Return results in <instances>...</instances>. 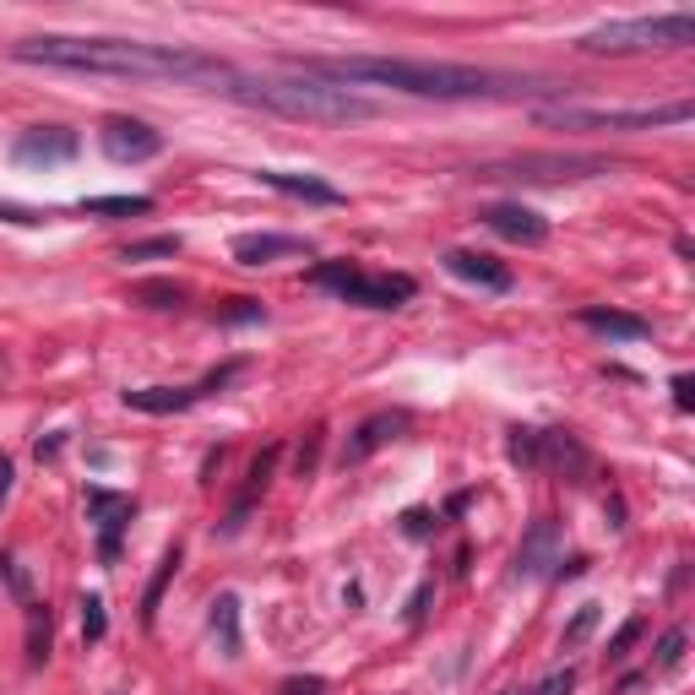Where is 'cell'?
Returning <instances> with one entry per match:
<instances>
[{
	"instance_id": "1",
	"label": "cell",
	"mask_w": 695,
	"mask_h": 695,
	"mask_svg": "<svg viewBox=\"0 0 695 695\" xmlns=\"http://www.w3.org/2000/svg\"><path fill=\"white\" fill-rule=\"evenodd\" d=\"M22 65H55L87 76H130V82H196V87H229L240 71L218 55H201L190 44H141V39H65L44 33L11 50Z\"/></svg>"
},
{
	"instance_id": "2",
	"label": "cell",
	"mask_w": 695,
	"mask_h": 695,
	"mask_svg": "<svg viewBox=\"0 0 695 695\" xmlns=\"http://www.w3.org/2000/svg\"><path fill=\"white\" fill-rule=\"evenodd\" d=\"M305 76H326V82H376V87H397L413 98H489L506 93L510 76L478 71V65H451V61H386V55H316V61H288Z\"/></svg>"
},
{
	"instance_id": "3",
	"label": "cell",
	"mask_w": 695,
	"mask_h": 695,
	"mask_svg": "<svg viewBox=\"0 0 695 695\" xmlns=\"http://www.w3.org/2000/svg\"><path fill=\"white\" fill-rule=\"evenodd\" d=\"M229 98L255 104V109H272L283 120H316V126H348V120H376L380 104L343 87V82H326V76H234L223 87Z\"/></svg>"
},
{
	"instance_id": "4",
	"label": "cell",
	"mask_w": 695,
	"mask_h": 695,
	"mask_svg": "<svg viewBox=\"0 0 695 695\" xmlns=\"http://www.w3.org/2000/svg\"><path fill=\"white\" fill-rule=\"evenodd\" d=\"M695 44V11H668V17H620L576 39L587 55H652V50H685Z\"/></svg>"
},
{
	"instance_id": "5",
	"label": "cell",
	"mask_w": 695,
	"mask_h": 695,
	"mask_svg": "<svg viewBox=\"0 0 695 695\" xmlns=\"http://www.w3.org/2000/svg\"><path fill=\"white\" fill-rule=\"evenodd\" d=\"M310 283H316V288H331V294L348 299V305H365V310H402V305L419 294L413 277H402V272H365V266H354V261H320L316 272H310Z\"/></svg>"
},
{
	"instance_id": "6",
	"label": "cell",
	"mask_w": 695,
	"mask_h": 695,
	"mask_svg": "<svg viewBox=\"0 0 695 695\" xmlns=\"http://www.w3.org/2000/svg\"><path fill=\"white\" fill-rule=\"evenodd\" d=\"M506 456L522 473H560V478H581L592 467L587 445L570 430H510Z\"/></svg>"
},
{
	"instance_id": "7",
	"label": "cell",
	"mask_w": 695,
	"mask_h": 695,
	"mask_svg": "<svg viewBox=\"0 0 695 695\" xmlns=\"http://www.w3.org/2000/svg\"><path fill=\"white\" fill-rule=\"evenodd\" d=\"M695 109L680 104H657V109H538V126H560V130H657V126H685Z\"/></svg>"
},
{
	"instance_id": "8",
	"label": "cell",
	"mask_w": 695,
	"mask_h": 695,
	"mask_svg": "<svg viewBox=\"0 0 695 695\" xmlns=\"http://www.w3.org/2000/svg\"><path fill=\"white\" fill-rule=\"evenodd\" d=\"M603 169H609V164H603V158H587V152H522V158L478 169V180H533V186H555V180H592V175H603Z\"/></svg>"
},
{
	"instance_id": "9",
	"label": "cell",
	"mask_w": 695,
	"mask_h": 695,
	"mask_svg": "<svg viewBox=\"0 0 695 695\" xmlns=\"http://www.w3.org/2000/svg\"><path fill=\"white\" fill-rule=\"evenodd\" d=\"M98 147L109 164H147L164 152V130H152L147 120H130V115H109L98 126Z\"/></svg>"
},
{
	"instance_id": "10",
	"label": "cell",
	"mask_w": 695,
	"mask_h": 695,
	"mask_svg": "<svg viewBox=\"0 0 695 695\" xmlns=\"http://www.w3.org/2000/svg\"><path fill=\"white\" fill-rule=\"evenodd\" d=\"M555 566H560V527H555L549 516H538V522L527 527L522 549H516L510 576H516V581H538V576H555Z\"/></svg>"
},
{
	"instance_id": "11",
	"label": "cell",
	"mask_w": 695,
	"mask_h": 695,
	"mask_svg": "<svg viewBox=\"0 0 695 695\" xmlns=\"http://www.w3.org/2000/svg\"><path fill=\"white\" fill-rule=\"evenodd\" d=\"M82 152V136L76 130H65V126H33V130H22L17 136V147H11V158L17 164H71Z\"/></svg>"
},
{
	"instance_id": "12",
	"label": "cell",
	"mask_w": 695,
	"mask_h": 695,
	"mask_svg": "<svg viewBox=\"0 0 695 695\" xmlns=\"http://www.w3.org/2000/svg\"><path fill=\"white\" fill-rule=\"evenodd\" d=\"M484 223L501 234V240H510V245H544L549 240V218H538L533 207H522V201H495V207H484Z\"/></svg>"
},
{
	"instance_id": "13",
	"label": "cell",
	"mask_w": 695,
	"mask_h": 695,
	"mask_svg": "<svg viewBox=\"0 0 695 695\" xmlns=\"http://www.w3.org/2000/svg\"><path fill=\"white\" fill-rule=\"evenodd\" d=\"M445 272L462 277V283H473V288H484V294H510V288H516L506 261L478 255V251H445Z\"/></svg>"
},
{
	"instance_id": "14",
	"label": "cell",
	"mask_w": 695,
	"mask_h": 695,
	"mask_svg": "<svg viewBox=\"0 0 695 695\" xmlns=\"http://www.w3.org/2000/svg\"><path fill=\"white\" fill-rule=\"evenodd\" d=\"M130 510H136V501L130 495H115V489H87V516L98 522V533H104V560L115 566L120 560V527L130 522Z\"/></svg>"
},
{
	"instance_id": "15",
	"label": "cell",
	"mask_w": 695,
	"mask_h": 695,
	"mask_svg": "<svg viewBox=\"0 0 695 695\" xmlns=\"http://www.w3.org/2000/svg\"><path fill=\"white\" fill-rule=\"evenodd\" d=\"M408 430V413H370L354 435H348V445H343V467H359V462H370L380 445H391L397 435Z\"/></svg>"
},
{
	"instance_id": "16",
	"label": "cell",
	"mask_w": 695,
	"mask_h": 695,
	"mask_svg": "<svg viewBox=\"0 0 695 695\" xmlns=\"http://www.w3.org/2000/svg\"><path fill=\"white\" fill-rule=\"evenodd\" d=\"M288 255H310V240H299V234H240L234 240L240 266H272V261H288Z\"/></svg>"
},
{
	"instance_id": "17",
	"label": "cell",
	"mask_w": 695,
	"mask_h": 695,
	"mask_svg": "<svg viewBox=\"0 0 695 695\" xmlns=\"http://www.w3.org/2000/svg\"><path fill=\"white\" fill-rule=\"evenodd\" d=\"M261 186L283 190V196H294V201H310V207H343V201H348L337 186H326L316 175H288V169H261Z\"/></svg>"
},
{
	"instance_id": "18",
	"label": "cell",
	"mask_w": 695,
	"mask_h": 695,
	"mask_svg": "<svg viewBox=\"0 0 695 695\" xmlns=\"http://www.w3.org/2000/svg\"><path fill=\"white\" fill-rule=\"evenodd\" d=\"M277 462H283V445H266L261 456L251 462V478H245V489H240V501H234V510H229V522H223V533H240L245 527V516H251L255 495L272 484V473H277Z\"/></svg>"
},
{
	"instance_id": "19",
	"label": "cell",
	"mask_w": 695,
	"mask_h": 695,
	"mask_svg": "<svg viewBox=\"0 0 695 695\" xmlns=\"http://www.w3.org/2000/svg\"><path fill=\"white\" fill-rule=\"evenodd\" d=\"M576 320H581L587 331H598V337H620V343H641V337H652V320L625 316V310H603V305L576 310Z\"/></svg>"
},
{
	"instance_id": "20",
	"label": "cell",
	"mask_w": 695,
	"mask_h": 695,
	"mask_svg": "<svg viewBox=\"0 0 695 695\" xmlns=\"http://www.w3.org/2000/svg\"><path fill=\"white\" fill-rule=\"evenodd\" d=\"M126 408H136V413H186V408H196V386H136V391H126Z\"/></svg>"
},
{
	"instance_id": "21",
	"label": "cell",
	"mask_w": 695,
	"mask_h": 695,
	"mask_svg": "<svg viewBox=\"0 0 695 695\" xmlns=\"http://www.w3.org/2000/svg\"><path fill=\"white\" fill-rule=\"evenodd\" d=\"M212 635H218L223 657H240L245 635H240V598H234V592H218V598H212Z\"/></svg>"
},
{
	"instance_id": "22",
	"label": "cell",
	"mask_w": 695,
	"mask_h": 695,
	"mask_svg": "<svg viewBox=\"0 0 695 695\" xmlns=\"http://www.w3.org/2000/svg\"><path fill=\"white\" fill-rule=\"evenodd\" d=\"M82 212H87V218H147V212H152V196H87Z\"/></svg>"
},
{
	"instance_id": "23",
	"label": "cell",
	"mask_w": 695,
	"mask_h": 695,
	"mask_svg": "<svg viewBox=\"0 0 695 695\" xmlns=\"http://www.w3.org/2000/svg\"><path fill=\"white\" fill-rule=\"evenodd\" d=\"M175 570H180V549H169L158 570H152V581H147V592H141V625H152L158 620V603H164V587L175 581Z\"/></svg>"
},
{
	"instance_id": "24",
	"label": "cell",
	"mask_w": 695,
	"mask_h": 695,
	"mask_svg": "<svg viewBox=\"0 0 695 695\" xmlns=\"http://www.w3.org/2000/svg\"><path fill=\"white\" fill-rule=\"evenodd\" d=\"M685 646H691V631H685V625L663 631L657 635V646H652V668H657V674H674V668L685 663Z\"/></svg>"
},
{
	"instance_id": "25",
	"label": "cell",
	"mask_w": 695,
	"mask_h": 695,
	"mask_svg": "<svg viewBox=\"0 0 695 695\" xmlns=\"http://www.w3.org/2000/svg\"><path fill=\"white\" fill-rule=\"evenodd\" d=\"M50 657V609L44 603H28V663L39 668Z\"/></svg>"
},
{
	"instance_id": "26",
	"label": "cell",
	"mask_w": 695,
	"mask_h": 695,
	"mask_svg": "<svg viewBox=\"0 0 695 695\" xmlns=\"http://www.w3.org/2000/svg\"><path fill=\"white\" fill-rule=\"evenodd\" d=\"M130 299H136V305H152V310H175V305L186 299V288H180V283L152 277V283H136V288H130Z\"/></svg>"
},
{
	"instance_id": "27",
	"label": "cell",
	"mask_w": 695,
	"mask_h": 695,
	"mask_svg": "<svg viewBox=\"0 0 695 695\" xmlns=\"http://www.w3.org/2000/svg\"><path fill=\"white\" fill-rule=\"evenodd\" d=\"M641 635H646V614H631L620 631L609 635V652H603V663H625V657H631V646L641 641Z\"/></svg>"
},
{
	"instance_id": "28",
	"label": "cell",
	"mask_w": 695,
	"mask_h": 695,
	"mask_svg": "<svg viewBox=\"0 0 695 695\" xmlns=\"http://www.w3.org/2000/svg\"><path fill=\"white\" fill-rule=\"evenodd\" d=\"M598 620H603V609H598V603H581V609H576V620L566 625V635H560V646H566V652H576L587 635L598 631Z\"/></svg>"
},
{
	"instance_id": "29",
	"label": "cell",
	"mask_w": 695,
	"mask_h": 695,
	"mask_svg": "<svg viewBox=\"0 0 695 695\" xmlns=\"http://www.w3.org/2000/svg\"><path fill=\"white\" fill-rule=\"evenodd\" d=\"M158 255H180V234H158V240L126 245V261H158Z\"/></svg>"
},
{
	"instance_id": "30",
	"label": "cell",
	"mask_w": 695,
	"mask_h": 695,
	"mask_svg": "<svg viewBox=\"0 0 695 695\" xmlns=\"http://www.w3.org/2000/svg\"><path fill=\"white\" fill-rule=\"evenodd\" d=\"M109 620H104V598H82V641H104Z\"/></svg>"
},
{
	"instance_id": "31",
	"label": "cell",
	"mask_w": 695,
	"mask_h": 695,
	"mask_svg": "<svg viewBox=\"0 0 695 695\" xmlns=\"http://www.w3.org/2000/svg\"><path fill=\"white\" fill-rule=\"evenodd\" d=\"M240 376H245V359H234V365H223V370H212V376H207V380H196V402H201V397H218V391H223L229 380H240Z\"/></svg>"
},
{
	"instance_id": "32",
	"label": "cell",
	"mask_w": 695,
	"mask_h": 695,
	"mask_svg": "<svg viewBox=\"0 0 695 695\" xmlns=\"http://www.w3.org/2000/svg\"><path fill=\"white\" fill-rule=\"evenodd\" d=\"M245 320H266L261 299H234L229 310H218V326H245Z\"/></svg>"
},
{
	"instance_id": "33",
	"label": "cell",
	"mask_w": 695,
	"mask_h": 695,
	"mask_svg": "<svg viewBox=\"0 0 695 695\" xmlns=\"http://www.w3.org/2000/svg\"><path fill=\"white\" fill-rule=\"evenodd\" d=\"M430 527H435V516H430L424 506H413L408 516H402V533H408V538H430Z\"/></svg>"
},
{
	"instance_id": "34",
	"label": "cell",
	"mask_w": 695,
	"mask_h": 695,
	"mask_svg": "<svg viewBox=\"0 0 695 695\" xmlns=\"http://www.w3.org/2000/svg\"><path fill=\"white\" fill-rule=\"evenodd\" d=\"M570 691H576V668H560V674H549L538 685V695H570Z\"/></svg>"
},
{
	"instance_id": "35",
	"label": "cell",
	"mask_w": 695,
	"mask_h": 695,
	"mask_svg": "<svg viewBox=\"0 0 695 695\" xmlns=\"http://www.w3.org/2000/svg\"><path fill=\"white\" fill-rule=\"evenodd\" d=\"M430 598H435V587L424 581V587H419V592L408 598V625H419V620H424V609H430Z\"/></svg>"
},
{
	"instance_id": "36",
	"label": "cell",
	"mask_w": 695,
	"mask_h": 695,
	"mask_svg": "<svg viewBox=\"0 0 695 695\" xmlns=\"http://www.w3.org/2000/svg\"><path fill=\"white\" fill-rule=\"evenodd\" d=\"M326 691V680H316V674H310V680H283V685H277V695H320Z\"/></svg>"
},
{
	"instance_id": "37",
	"label": "cell",
	"mask_w": 695,
	"mask_h": 695,
	"mask_svg": "<svg viewBox=\"0 0 695 695\" xmlns=\"http://www.w3.org/2000/svg\"><path fill=\"white\" fill-rule=\"evenodd\" d=\"M674 408H680V413L695 408V380L691 376H674Z\"/></svg>"
},
{
	"instance_id": "38",
	"label": "cell",
	"mask_w": 695,
	"mask_h": 695,
	"mask_svg": "<svg viewBox=\"0 0 695 695\" xmlns=\"http://www.w3.org/2000/svg\"><path fill=\"white\" fill-rule=\"evenodd\" d=\"M11 478H17V467L0 456V506H6V495H11Z\"/></svg>"
}]
</instances>
